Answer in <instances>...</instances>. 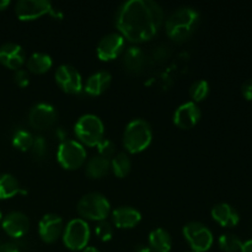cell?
<instances>
[{
	"label": "cell",
	"mask_w": 252,
	"mask_h": 252,
	"mask_svg": "<svg viewBox=\"0 0 252 252\" xmlns=\"http://www.w3.org/2000/svg\"><path fill=\"white\" fill-rule=\"evenodd\" d=\"M56 81L66 94H79L83 90V79L74 66L63 64L56 71Z\"/></svg>",
	"instance_id": "11"
},
{
	"label": "cell",
	"mask_w": 252,
	"mask_h": 252,
	"mask_svg": "<svg viewBox=\"0 0 252 252\" xmlns=\"http://www.w3.org/2000/svg\"><path fill=\"white\" fill-rule=\"evenodd\" d=\"M219 248L224 252H238L241 251L243 248V241L239 239V236L234 234H223L219 238Z\"/></svg>",
	"instance_id": "27"
},
{
	"label": "cell",
	"mask_w": 252,
	"mask_h": 252,
	"mask_svg": "<svg viewBox=\"0 0 252 252\" xmlns=\"http://www.w3.org/2000/svg\"><path fill=\"white\" fill-rule=\"evenodd\" d=\"M25 59V51L20 44L7 42L0 46V63L6 68L15 71L19 70L24 65Z\"/></svg>",
	"instance_id": "16"
},
{
	"label": "cell",
	"mask_w": 252,
	"mask_h": 252,
	"mask_svg": "<svg viewBox=\"0 0 252 252\" xmlns=\"http://www.w3.org/2000/svg\"><path fill=\"white\" fill-rule=\"evenodd\" d=\"M241 93H243L244 97H245L246 100H252V79H248V80L243 84V86H241Z\"/></svg>",
	"instance_id": "35"
},
{
	"label": "cell",
	"mask_w": 252,
	"mask_h": 252,
	"mask_svg": "<svg viewBox=\"0 0 252 252\" xmlns=\"http://www.w3.org/2000/svg\"><path fill=\"white\" fill-rule=\"evenodd\" d=\"M97 150L100 153V157L106 158V159L110 160V158H113L116 155V145L115 143L111 142V140L105 139L103 138L100 142V144L97 145Z\"/></svg>",
	"instance_id": "31"
},
{
	"label": "cell",
	"mask_w": 252,
	"mask_h": 252,
	"mask_svg": "<svg viewBox=\"0 0 252 252\" xmlns=\"http://www.w3.org/2000/svg\"><path fill=\"white\" fill-rule=\"evenodd\" d=\"M57 160L65 170H76L86 160V150L81 143L74 139H66L59 144Z\"/></svg>",
	"instance_id": "7"
},
{
	"label": "cell",
	"mask_w": 252,
	"mask_h": 252,
	"mask_svg": "<svg viewBox=\"0 0 252 252\" xmlns=\"http://www.w3.org/2000/svg\"><path fill=\"white\" fill-rule=\"evenodd\" d=\"M153 139V132L149 123L142 118L130 121L125 129L123 144L130 154H138L150 145Z\"/></svg>",
	"instance_id": "3"
},
{
	"label": "cell",
	"mask_w": 252,
	"mask_h": 252,
	"mask_svg": "<svg viewBox=\"0 0 252 252\" xmlns=\"http://www.w3.org/2000/svg\"><path fill=\"white\" fill-rule=\"evenodd\" d=\"M111 81H112V76H111L108 71H96L88 79L84 90H85L86 94L91 96H98L110 88Z\"/></svg>",
	"instance_id": "20"
},
{
	"label": "cell",
	"mask_w": 252,
	"mask_h": 252,
	"mask_svg": "<svg viewBox=\"0 0 252 252\" xmlns=\"http://www.w3.org/2000/svg\"><path fill=\"white\" fill-rule=\"evenodd\" d=\"M2 221V213H1V211H0V223H1Z\"/></svg>",
	"instance_id": "41"
},
{
	"label": "cell",
	"mask_w": 252,
	"mask_h": 252,
	"mask_svg": "<svg viewBox=\"0 0 252 252\" xmlns=\"http://www.w3.org/2000/svg\"><path fill=\"white\" fill-rule=\"evenodd\" d=\"M187 252H193V251H187Z\"/></svg>",
	"instance_id": "42"
},
{
	"label": "cell",
	"mask_w": 252,
	"mask_h": 252,
	"mask_svg": "<svg viewBox=\"0 0 252 252\" xmlns=\"http://www.w3.org/2000/svg\"><path fill=\"white\" fill-rule=\"evenodd\" d=\"M201 118V110L193 101L182 103L179 106L174 115V122L177 127L182 129H189L198 123Z\"/></svg>",
	"instance_id": "15"
},
{
	"label": "cell",
	"mask_w": 252,
	"mask_h": 252,
	"mask_svg": "<svg viewBox=\"0 0 252 252\" xmlns=\"http://www.w3.org/2000/svg\"><path fill=\"white\" fill-rule=\"evenodd\" d=\"M164 21V10L153 0H129L121 5L116 26L128 41L140 43L152 39Z\"/></svg>",
	"instance_id": "1"
},
{
	"label": "cell",
	"mask_w": 252,
	"mask_h": 252,
	"mask_svg": "<svg viewBox=\"0 0 252 252\" xmlns=\"http://www.w3.org/2000/svg\"><path fill=\"white\" fill-rule=\"evenodd\" d=\"M112 220L118 229H132L142 220V214L132 207H120L112 212Z\"/></svg>",
	"instance_id": "18"
},
{
	"label": "cell",
	"mask_w": 252,
	"mask_h": 252,
	"mask_svg": "<svg viewBox=\"0 0 252 252\" xmlns=\"http://www.w3.org/2000/svg\"><path fill=\"white\" fill-rule=\"evenodd\" d=\"M14 80L20 88H26L30 84V74L29 71L25 70V69H19V70L15 71Z\"/></svg>",
	"instance_id": "33"
},
{
	"label": "cell",
	"mask_w": 252,
	"mask_h": 252,
	"mask_svg": "<svg viewBox=\"0 0 252 252\" xmlns=\"http://www.w3.org/2000/svg\"><path fill=\"white\" fill-rule=\"evenodd\" d=\"M209 93V84L206 80H197L189 88V95L193 102L204 100Z\"/></svg>",
	"instance_id": "28"
},
{
	"label": "cell",
	"mask_w": 252,
	"mask_h": 252,
	"mask_svg": "<svg viewBox=\"0 0 252 252\" xmlns=\"http://www.w3.org/2000/svg\"><path fill=\"white\" fill-rule=\"evenodd\" d=\"M95 234L101 241H110L113 236V226L107 220L98 221L95 228Z\"/></svg>",
	"instance_id": "29"
},
{
	"label": "cell",
	"mask_w": 252,
	"mask_h": 252,
	"mask_svg": "<svg viewBox=\"0 0 252 252\" xmlns=\"http://www.w3.org/2000/svg\"><path fill=\"white\" fill-rule=\"evenodd\" d=\"M63 243L69 250L83 251L90 240V228L86 220L81 218L71 219L63 231Z\"/></svg>",
	"instance_id": "6"
},
{
	"label": "cell",
	"mask_w": 252,
	"mask_h": 252,
	"mask_svg": "<svg viewBox=\"0 0 252 252\" xmlns=\"http://www.w3.org/2000/svg\"><path fill=\"white\" fill-rule=\"evenodd\" d=\"M241 252H252V239H251V240H248L246 243L243 244Z\"/></svg>",
	"instance_id": "36"
},
{
	"label": "cell",
	"mask_w": 252,
	"mask_h": 252,
	"mask_svg": "<svg viewBox=\"0 0 252 252\" xmlns=\"http://www.w3.org/2000/svg\"><path fill=\"white\" fill-rule=\"evenodd\" d=\"M32 155L36 160H42L47 154V142L43 137H36L31 147Z\"/></svg>",
	"instance_id": "30"
},
{
	"label": "cell",
	"mask_w": 252,
	"mask_h": 252,
	"mask_svg": "<svg viewBox=\"0 0 252 252\" xmlns=\"http://www.w3.org/2000/svg\"><path fill=\"white\" fill-rule=\"evenodd\" d=\"M125 48V37L120 32L108 33L98 42L97 44V57L103 62L116 59Z\"/></svg>",
	"instance_id": "12"
},
{
	"label": "cell",
	"mask_w": 252,
	"mask_h": 252,
	"mask_svg": "<svg viewBox=\"0 0 252 252\" xmlns=\"http://www.w3.org/2000/svg\"><path fill=\"white\" fill-rule=\"evenodd\" d=\"M0 245H1V244H0Z\"/></svg>",
	"instance_id": "43"
},
{
	"label": "cell",
	"mask_w": 252,
	"mask_h": 252,
	"mask_svg": "<svg viewBox=\"0 0 252 252\" xmlns=\"http://www.w3.org/2000/svg\"><path fill=\"white\" fill-rule=\"evenodd\" d=\"M83 252H101L98 249L94 248V246H86L85 249H84Z\"/></svg>",
	"instance_id": "40"
},
{
	"label": "cell",
	"mask_w": 252,
	"mask_h": 252,
	"mask_svg": "<svg viewBox=\"0 0 252 252\" xmlns=\"http://www.w3.org/2000/svg\"><path fill=\"white\" fill-rule=\"evenodd\" d=\"M9 5H10L9 0H0V11H2V10L6 9Z\"/></svg>",
	"instance_id": "39"
},
{
	"label": "cell",
	"mask_w": 252,
	"mask_h": 252,
	"mask_svg": "<svg viewBox=\"0 0 252 252\" xmlns=\"http://www.w3.org/2000/svg\"><path fill=\"white\" fill-rule=\"evenodd\" d=\"M184 235L193 252H206L213 245V234L199 221L186 224L184 226Z\"/></svg>",
	"instance_id": "8"
},
{
	"label": "cell",
	"mask_w": 252,
	"mask_h": 252,
	"mask_svg": "<svg viewBox=\"0 0 252 252\" xmlns=\"http://www.w3.org/2000/svg\"><path fill=\"white\" fill-rule=\"evenodd\" d=\"M74 130H75L79 143L88 147H97L105 134L102 121L97 116L91 115V113L81 116L75 123Z\"/></svg>",
	"instance_id": "4"
},
{
	"label": "cell",
	"mask_w": 252,
	"mask_h": 252,
	"mask_svg": "<svg viewBox=\"0 0 252 252\" xmlns=\"http://www.w3.org/2000/svg\"><path fill=\"white\" fill-rule=\"evenodd\" d=\"M21 245L15 241H9L0 245V252H21Z\"/></svg>",
	"instance_id": "34"
},
{
	"label": "cell",
	"mask_w": 252,
	"mask_h": 252,
	"mask_svg": "<svg viewBox=\"0 0 252 252\" xmlns=\"http://www.w3.org/2000/svg\"><path fill=\"white\" fill-rule=\"evenodd\" d=\"M111 170V160L106 158L93 157L88 162H86L85 172L90 179H101L106 176Z\"/></svg>",
	"instance_id": "22"
},
{
	"label": "cell",
	"mask_w": 252,
	"mask_h": 252,
	"mask_svg": "<svg viewBox=\"0 0 252 252\" xmlns=\"http://www.w3.org/2000/svg\"><path fill=\"white\" fill-rule=\"evenodd\" d=\"M135 252H153L150 250L149 246H145V245H139L135 248Z\"/></svg>",
	"instance_id": "38"
},
{
	"label": "cell",
	"mask_w": 252,
	"mask_h": 252,
	"mask_svg": "<svg viewBox=\"0 0 252 252\" xmlns=\"http://www.w3.org/2000/svg\"><path fill=\"white\" fill-rule=\"evenodd\" d=\"M57 111L52 105L41 102L30 110L29 122L36 130H46L53 127L57 122Z\"/></svg>",
	"instance_id": "10"
},
{
	"label": "cell",
	"mask_w": 252,
	"mask_h": 252,
	"mask_svg": "<svg viewBox=\"0 0 252 252\" xmlns=\"http://www.w3.org/2000/svg\"><path fill=\"white\" fill-rule=\"evenodd\" d=\"M199 24V14L192 7L185 6L175 10L166 20L167 36L175 42H184L189 39L196 31Z\"/></svg>",
	"instance_id": "2"
},
{
	"label": "cell",
	"mask_w": 252,
	"mask_h": 252,
	"mask_svg": "<svg viewBox=\"0 0 252 252\" xmlns=\"http://www.w3.org/2000/svg\"><path fill=\"white\" fill-rule=\"evenodd\" d=\"M130 167H132V162H130L129 157L125 153H118L111 160V170L120 179L129 174Z\"/></svg>",
	"instance_id": "25"
},
{
	"label": "cell",
	"mask_w": 252,
	"mask_h": 252,
	"mask_svg": "<svg viewBox=\"0 0 252 252\" xmlns=\"http://www.w3.org/2000/svg\"><path fill=\"white\" fill-rule=\"evenodd\" d=\"M149 248L153 252H170L172 248L171 236L164 229H155L149 234Z\"/></svg>",
	"instance_id": "21"
},
{
	"label": "cell",
	"mask_w": 252,
	"mask_h": 252,
	"mask_svg": "<svg viewBox=\"0 0 252 252\" xmlns=\"http://www.w3.org/2000/svg\"><path fill=\"white\" fill-rule=\"evenodd\" d=\"M76 209L84 219L102 221L106 220L110 214L111 204L103 194L93 192V193H88L81 197L80 201L78 202Z\"/></svg>",
	"instance_id": "5"
},
{
	"label": "cell",
	"mask_w": 252,
	"mask_h": 252,
	"mask_svg": "<svg viewBox=\"0 0 252 252\" xmlns=\"http://www.w3.org/2000/svg\"><path fill=\"white\" fill-rule=\"evenodd\" d=\"M123 64L128 73L138 75L144 71L148 64V57L145 52L139 47H130L125 52Z\"/></svg>",
	"instance_id": "17"
},
{
	"label": "cell",
	"mask_w": 252,
	"mask_h": 252,
	"mask_svg": "<svg viewBox=\"0 0 252 252\" xmlns=\"http://www.w3.org/2000/svg\"><path fill=\"white\" fill-rule=\"evenodd\" d=\"M27 71L34 74L47 73L53 65V61L51 57L46 53H33L26 62Z\"/></svg>",
	"instance_id": "23"
},
{
	"label": "cell",
	"mask_w": 252,
	"mask_h": 252,
	"mask_svg": "<svg viewBox=\"0 0 252 252\" xmlns=\"http://www.w3.org/2000/svg\"><path fill=\"white\" fill-rule=\"evenodd\" d=\"M20 189V184L12 175H0V199H9L16 196Z\"/></svg>",
	"instance_id": "24"
},
{
	"label": "cell",
	"mask_w": 252,
	"mask_h": 252,
	"mask_svg": "<svg viewBox=\"0 0 252 252\" xmlns=\"http://www.w3.org/2000/svg\"><path fill=\"white\" fill-rule=\"evenodd\" d=\"M2 229L12 239H20L29 231L30 220L22 212H10L2 218Z\"/></svg>",
	"instance_id": "14"
},
{
	"label": "cell",
	"mask_w": 252,
	"mask_h": 252,
	"mask_svg": "<svg viewBox=\"0 0 252 252\" xmlns=\"http://www.w3.org/2000/svg\"><path fill=\"white\" fill-rule=\"evenodd\" d=\"M33 139L34 138L29 130L19 129L12 135V145L21 152H27V150H31Z\"/></svg>",
	"instance_id": "26"
},
{
	"label": "cell",
	"mask_w": 252,
	"mask_h": 252,
	"mask_svg": "<svg viewBox=\"0 0 252 252\" xmlns=\"http://www.w3.org/2000/svg\"><path fill=\"white\" fill-rule=\"evenodd\" d=\"M63 219L57 214H46L42 217L38 224V234L47 244H53L63 235Z\"/></svg>",
	"instance_id": "13"
},
{
	"label": "cell",
	"mask_w": 252,
	"mask_h": 252,
	"mask_svg": "<svg viewBox=\"0 0 252 252\" xmlns=\"http://www.w3.org/2000/svg\"><path fill=\"white\" fill-rule=\"evenodd\" d=\"M212 217L217 223L220 224L221 226H225V228L238 225V223L240 221L238 212L228 203L216 204L212 209Z\"/></svg>",
	"instance_id": "19"
},
{
	"label": "cell",
	"mask_w": 252,
	"mask_h": 252,
	"mask_svg": "<svg viewBox=\"0 0 252 252\" xmlns=\"http://www.w3.org/2000/svg\"><path fill=\"white\" fill-rule=\"evenodd\" d=\"M15 12L22 21H32L46 14H53V7L47 0H20L15 5Z\"/></svg>",
	"instance_id": "9"
},
{
	"label": "cell",
	"mask_w": 252,
	"mask_h": 252,
	"mask_svg": "<svg viewBox=\"0 0 252 252\" xmlns=\"http://www.w3.org/2000/svg\"><path fill=\"white\" fill-rule=\"evenodd\" d=\"M170 57V49L167 46H158L157 48H154V51H153V54H152V58L154 59L155 62H158V63H162V62L167 61Z\"/></svg>",
	"instance_id": "32"
},
{
	"label": "cell",
	"mask_w": 252,
	"mask_h": 252,
	"mask_svg": "<svg viewBox=\"0 0 252 252\" xmlns=\"http://www.w3.org/2000/svg\"><path fill=\"white\" fill-rule=\"evenodd\" d=\"M66 134H68V133H66L65 130L62 129V128H59V129H57V135H58L59 139H61L62 142H64V140H66Z\"/></svg>",
	"instance_id": "37"
}]
</instances>
